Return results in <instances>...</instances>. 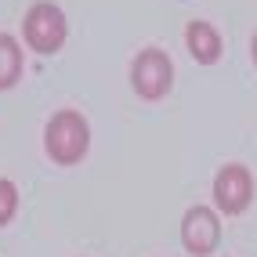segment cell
<instances>
[{"label": "cell", "mask_w": 257, "mask_h": 257, "mask_svg": "<svg viewBox=\"0 0 257 257\" xmlns=\"http://www.w3.org/2000/svg\"><path fill=\"white\" fill-rule=\"evenodd\" d=\"M181 243L188 253L196 257H207L217 250L221 243V221L210 207H188L181 217Z\"/></svg>", "instance_id": "obj_4"}, {"label": "cell", "mask_w": 257, "mask_h": 257, "mask_svg": "<svg viewBox=\"0 0 257 257\" xmlns=\"http://www.w3.org/2000/svg\"><path fill=\"white\" fill-rule=\"evenodd\" d=\"M19 73H22V51L15 44V37L0 33V91L11 87L19 80Z\"/></svg>", "instance_id": "obj_7"}, {"label": "cell", "mask_w": 257, "mask_h": 257, "mask_svg": "<svg viewBox=\"0 0 257 257\" xmlns=\"http://www.w3.org/2000/svg\"><path fill=\"white\" fill-rule=\"evenodd\" d=\"M65 15L58 4H51V0H40V4H33L22 19V37L26 44L37 51V55H55V51L65 44Z\"/></svg>", "instance_id": "obj_2"}, {"label": "cell", "mask_w": 257, "mask_h": 257, "mask_svg": "<svg viewBox=\"0 0 257 257\" xmlns=\"http://www.w3.org/2000/svg\"><path fill=\"white\" fill-rule=\"evenodd\" d=\"M253 62H257V37H253Z\"/></svg>", "instance_id": "obj_9"}, {"label": "cell", "mask_w": 257, "mask_h": 257, "mask_svg": "<svg viewBox=\"0 0 257 257\" xmlns=\"http://www.w3.org/2000/svg\"><path fill=\"white\" fill-rule=\"evenodd\" d=\"M214 199L225 214H243L253 199V178L243 163H225L214 178Z\"/></svg>", "instance_id": "obj_5"}, {"label": "cell", "mask_w": 257, "mask_h": 257, "mask_svg": "<svg viewBox=\"0 0 257 257\" xmlns=\"http://www.w3.org/2000/svg\"><path fill=\"white\" fill-rule=\"evenodd\" d=\"M131 83L142 98L156 101L170 91V83H174V65H170V58L160 47H145L131 62Z\"/></svg>", "instance_id": "obj_3"}, {"label": "cell", "mask_w": 257, "mask_h": 257, "mask_svg": "<svg viewBox=\"0 0 257 257\" xmlns=\"http://www.w3.org/2000/svg\"><path fill=\"white\" fill-rule=\"evenodd\" d=\"M87 145H91V127L76 109H62L47 119L44 127V149L55 163H80L87 156Z\"/></svg>", "instance_id": "obj_1"}, {"label": "cell", "mask_w": 257, "mask_h": 257, "mask_svg": "<svg viewBox=\"0 0 257 257\" xmlns=\"http://www.w3.org/2000/svg\"><path fill=\"white\" fill-rule=\"evenodd\" d=\"M185 44H188V51H192V58L203 62V65H210V62L221 58V37H217V29H214L210 22H203V19L188 22Z\"/></svg>", "instance_id": "obj_6"}, {"label": "cell", "mask_w": 257, "mask_h": 257, "mask_svg": "<svg viewBox=\"0 0 257 257\" xmlns=\"http://www.w3.org/2000/svg\"><path fill=\"white\" fill-rule=\"evenodd\" d=\"M15 207H19V188L8 178H0V225H8L15 217Z\"/></svg>", "instance_id": "obj_8"}]
</instances>
